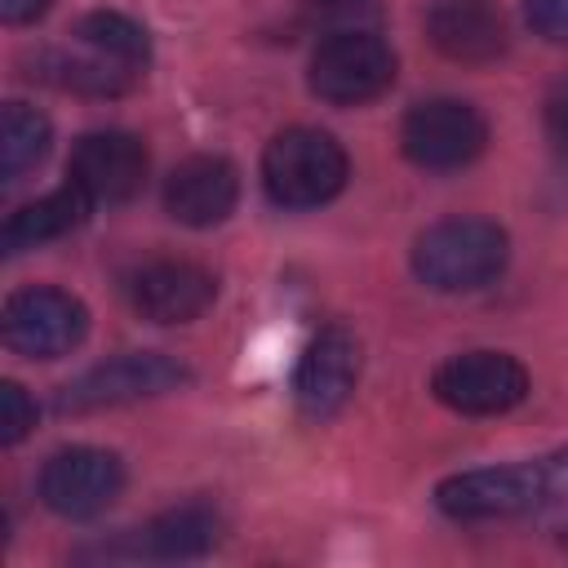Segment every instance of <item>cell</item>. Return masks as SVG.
<instances>
[{
    "label": "cell",
    "mask_w": 568,
    "mask_h": 568,
    "mask_svg": "<svg viewBox=\"0 0 568 568\" xmlns=\"http://www.w3.org/2000/svg\"><path fill=\"white\" fill-rule=\"evenodd\" d=\"M36 426V404L18 382H0V444L27 439Z\"/></svg>",
    "instance_id": "44dd1931"
},
{
    "label": "cell",
    "mask_w": 568,
    "mask_h": 568,
    "mask_svg": "<svg viewBox=\"0 0 568 568\" xmlns=\"http://www.w3.org/2000/svg\"><path fill=\"white\" fill-rule=\"evenodd\" d=\"M351 178V160L342 142L324 129L293 124L275 133L262 151V186L280 209H320Z\"/></svg>",
    "instance_id": "3957f363"
},
{
    "label": "cell",
    "mask_w": 568,
    "mask_h": 568,
    "mask_svg": "<svg viewBox=\"0 0 568 568\" xmlns=\"http://www.w3.org/2000/svg\"><path fill=\"white\" fill-rule=\"evenodd\" d=\"M302 18L320 36L337 31H377L382 0H302Z\"/></svg>",
    "instance_id": "ffe728a7"
},
{
    "label": "cell",
    "mask_w": 568,
    "mask_h": 568,
    "mask_svg": "<svg viewBox=\"0 0 568 568\" xmlns=\"http://www.w3.org/2000/svg\"><path fill=\"white\" fill-rule=\"evenodd\" d=\"M546 133L559 151H568V75H559L546 93Z\"/></svg>",
    "instance_id": "603a6c76"
},
{
    "label": "cell",
    "mask_w": 568,
    "mask_h": 568,
    "mask_svg": "<svg viewBox=\"0 0 568 568\" xmlns=\"http://www.w3.org/2000/svg\"><path fill=\"white\" fill-rule=\"evenodd\" d=\"M36 488L58 519H98L124 493V462L111 448L71 444L40 466Z\"/></svg>",
    "instance_id": "ba28073f"
},
{
    "label": "cell",
    "mask_w": 568,
    "mask_h": 568,
    "mask_svg": "<svg viewBox=\"0 0 568 568\" xmlns=\"http://www.w3.org/2000/svg\"><path fill=\"white\" fill-rule=\"evenodd\" d=\"M0 333H4V346L22 359H58L84 342L89 311L67 288L31 284V288H18L4 297Z\"/></svg>",
    "instance_id": "8992f818"
},
{
    "label": "cell",
    "mask_w": 568,
    "mask_h": 568,
    "mask_svg": "<svg viewBox=\"0 0 568 568\" xmlns=\"http://www.w3.org/2000/svg\"><path fill=\"white\" fill-rule=\"evenodd\" d=\"M222 537V515L209 501H182L169 506L160 515H151L142 528H129L120 541L102 546V559H155V564H173V559H200L217 546Z\"/></svg>",
    "instance_id": "7c38bea8"
},
{
    "label": "cell",
    "mask_w": 568,
    "mask_h": 568,
    "mask_svg": "<svg viewBox=\"0 0 568 568\" xmlns=\"http://www.w3.org/2000/svg\"><path fill=\"white\" fill-rule=\"evenodd\" d=\"M49 9H53V0H0V18L9 27H27V22L44 18Z\"/></svg>",
    "instance_id": "cb8c5ba5"
},
{
    "label": "cell",
    "mask_w": 568,
    "mask_h": 568,
    "mask_svg": "<svg viewBox=\"0 0 568 568\" xmlns=\"http://www.w3.org/2000/svg\"><path fill=\"white\" fill-rule=\"evenodd\" d=\"M524 18L537 36L564 44L568 40V0H524Z\"/></svg>",
    "instance_id": "7402d4cb"
},
{
    "label": "cell",
    "mask_w": 568,
    "mask_h": 568,
    "mask_svg": "<svg viewBox=\"0 0 568 568\" xmlns=\"http://www.w3.org/2000/svg\"><path fill=\"white\" fill-rule=\"evenodd\" d=\"M399 146L417 169L448 173V169H466L488 146V124L462 98H426L408 106L399 124Z\"/></svg>",
    "instance_id": "9c48e42d"
},
{
    "label": "cell",
    "mask_w": 568,
    "mask_h": 568,
    "mask_svg": "<svg viewBox=\"0 0 568 568\" xmlns=\"http://www.w3.org/2000/svg\"><path fill=\"white\" fill-rule=\"evenodd\" d=\"M426 36L448 62L462 67L497 62L510 44L506 18L493 0H435L426 9Z\"/></svg>",
    "instance_id": "5bb4252c"
},
{
    "label": "cell",
    "mask_w": 568,
    "mask_h": 568,
    "mask_svg": "<svg viewBox=\"0 0 568 568\" xmlns=\"http://www.w3.org/2000/svg\"><path fill=\"white\" fill-rule=\"evenodd\" d=\"M213 297H217L213 271L182 257L146 262L129 280V302L151 324H191L213 306Z\"/></svg>",
    "instance_id": "4fadbf2b"
},
{
    "label": "cell",
    "mask_w": 568,
    "mask_h": 568,
    "mask_svg": "<svg viewBox=\"0 0 568 568\" xmlns=\"http://www.w3.org/2000/svg\"><path fill=\"white\" fill-rule=\"evenodd\" d=\"M53 142V124L44 111L27 106V102H4L0 115V178L18 182L22 173H31Z\"/></svg>",
    "instance_id": "ac0fdd59"
},
{
    "label": "cell",
    "mask_w": 568,
    "mask_h": 568,
    "mask_svg": "<svg viewBox=\"0 0 568 568\" xmlns=\"http://www.w3.org/2000/svg\"><path fill=\"white\" fill-rule=\"evenodd\" d=\"M355 382H359V342L351 328L328 324L306 342V351L293 368V399H297L302 417L328 422L333 413H342Z\"/></svg>",
    "instance_id": "8fae6325"
},
{
    "label": "cell",
    "mask_w": 568,
    "mask_h": 568,
    "mask_svg": "<svg viewBox=\"0 0 568 568\" xmlns=\"http://www.w3.org/2000/svg\"><path fill=\"white\" fill-rule=\"evenodd\" d=\"M430 390L462 417H497L524 404L528 368L506 351H462L430 373Z\"/></svg>",
    "instance_id": "52a82bcc"
},
{
    "label": "cell",
    "mask_w": 568,
    "mask_h": 568,
    "mask_svg": "<svg viewBox=\"0 0 568 568\" xmlns=\"http://www.w3.org/2000/svg\"><path fill=\"white\" fill-rule=\"evenodd\" d=\"M510 240L488 217H444L413 240V275L435 293H470L506 271Z\"/></svg>",
    "instance_id": "7a4b0ae2"
},
{
    "label": "cell",
    "mask_w": 568,
    "mask_h": 568,
    "mask_svg": "<svg viewBox=\"0 0 568 568\" xmlns=\"http://www.w3.org/2000/svg\"><path fill=\"white\" fill-rule=\"evenodd\" d=\"M240 200V173L226 155H186L164 178V209L182 226H217Z\"/></svg>",
    "instance_id": "9a60e30c"
},
{
    "label": "cell",
    "mask_w": 568,
    "mask_h": 568,
    "mask_svg": "<svg viewBox=\"0 0 568 568\" xmlns=\"http://www.w3.org/2000/svg\"><path fill=\"white\" fill-rule=\"evenodd\" d=\"M71 40L133 67V71H146V58H151V40H146V27H138L129 13H115V9H93L84 13L75 27H71Z\"/></svg>",
    "instance_id": "d6986e66"
},
{
    "label": "cell",
    "mask_w": 568,
    "mask_h": 568,
    "mask_svg": "<svg viewBox=\"0 0 568 568\" xmlns=\"http://www.w3.org/2000/svg\"><path fill=\"white\" fill-rule=\"evenodd\" d=\"M191 382V368L178 364L173 355L160 351H124L115 359H102L93 368H84L80 377H71L58 395L53 408L58 413H102V408H120V404H138V399H155L169 395L178 386Z\"/></svg>",
    "instance_id": "277c9868"
},
{
    "label": "cell",
    "mask_w": 568,
    "mask_h": 568,
    "mask_svg": "<svg viewBox=\"0 0 568 568\" xmlns=\"http://www.w3.org/2000/svg\"><path fill=\"white\" fill-rule=\"evenodd\" d=\"M306 84L328 106H359L382 98L395 84V49L377 31H337L324 36L311 53Z\"/></svg>",
    "instance_id": "5b68a950"
},
{
    "label": "cell",
    "mask_w": 568,
    "mask_h": 568,
    "mask_svg": "<svg viewBox=\"0 0 568 568\" xmlns=\"http://www.w3.org/2000/svg\"><path fill=\"white\" fill-rule=\"evenodd\" d=\"M555 497H568V448L550 457H532V462L462 470L435 488V506L457 524L528 515Z\"/></svg>",
    "instance_id": "6da1fadb"
},
{
    "label": "cell",
    "mask_w": 568,
    "mask_h": 568,
    "mask_svg": "<svg viewBox=\"0 0 568 568\" xmlns=\"http://www.w3.org/2000/svg\"><path fill=\"white\" fill-rule=\"evenodd\" d=\"M31 67H36L31 75H40L58 89H71V93H89V98H120L142 80V71H133V67H124V62H115V58H106L80 40L44 49Z\"/></svg>",
    "instance_id": "2e32d148"
},
{
    "label": "cell",
    "mask_w": 568,
    "mask_h": 568,
    "mask_svg": "<svg viewBox=\"0 0 568 568\" xmlns=\"http://www.w3.org/2000/svg\"><path fill=\"white\" fill-rule=\"evenodd\" d=\"M89 209H93V200L71 182L49 191V195H40V200H31V204H22L18 213H9V222L0 231L4 257H18V253L40 248L49 240H62L67 231H75L89 217Z\"/></svg>",
    "instance_id": "e0dca14e"
},
{
    "label": "cell",
    "mask_w": 568,
    "mask_h": 568,
    "mask_svg": "<svg viewBox=\"0 0 568 568\" xmlns=\"http://www.w3.org/2000/svg\"><path fill=\"white\" fill-rule=\"evenodd\" d=\"M146 169H151V155H146L138 133L98 129L71 146L67 182L80 186L93 204H129L142 191Z\"/></svg>",
    "instance_id": "30bf717a"
}]
</instances>
